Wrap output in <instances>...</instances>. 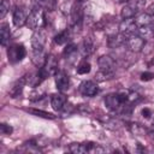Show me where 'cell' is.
<instances>
[{
  "mask_svg": "<svg viewBox=\"0 0 154 154\" xmlns=\"http://www.w3.org/2000/svg\"><path fill=\"white\" fill-rule=\"evenodd\" d=\"M26 19H28V16L25 13V8L23 6H17L13 10V14H12V20L14 26L17 28L23 26L24 24H26Z\"/></svg>",
  "mask_w": 154,
  "mask_h": 154,
  "instance_id": "12",
  "label": "cell"
},
{
  "mask_svg": "<svg viewBox=\"0 0 154 154\" xmlns=\"http://www.w3.org/2000/svg\"><path fill=\"white\" fill-rule=\"evenodd\" d=\"M42 7H41V4L38 2H35V5L32 6L30 13L28 14V19H26V26L31 30H36L38 28V24L42 19Z\"/></svg>",
  "mask_w": 154,
  "mask_h": 154,
  "instance_id": "4",
  "label": "cell"
},
{
  "mask_svg": "<svg viewBox=\"0 0 154 154\" xmlns=\"http://www.w3.org/2000/svg\"><path fill=\"white\" fill-rule=\"evenodd\" d=\"M10 10V1L8 0H1V4H0V18L2 19L7 12Z\"/></svg>",
  "mask_w": 154,
  "mask_h": 154,
  "instance_id": "24",
  "label": "cell"
},
{
  "mask_svg": "<svg viewBox=\"0 0 154 154\" xmlns=\"http://www.w3.org/2000/svg\"><path fill=\"white\" fill-rule=\"evenodd\" d=\"M69 150L73 154H83V153H89L88 143H71L69 147Z\"/></svg>",
  "mask_w": 154,
  "mask_h": 154,
  "instance_id": "19",
  "label": "cell"
},
{
  "mask_svg": "<svg viewBox=\"0 0 154 154\" xmlns=\"http://www.w3.org/2000/svg\"><path fill=\"white\" fill-rule=\"evenodd\" d=\"M144 6H146V0H129L123 6V8L120 11V17L123 19L135 18L138 13L142 12Z\"/></svg>",
  "mask_w": 154,
  "mask_h": 154,
  "instance_id": "2",
  "label": "cell"
},
{
  "mask_svg": "<svg viewBox=\"0 0 154 154\" xmlns=\"http://www.w3.org/2000/svg\"><path fill=\"white\" fill-rule=\"evenodd\" d=\"M118 29H119V32L129 36V35L135 34L137 31L138 26H137V24L135 22V18H125L119 23Z\"/></svg>",
  "mask_w": 154,
  "mask_h": 154,
  "instance_id": "11",
  "label": "cell"
},
{
  "mask_svg": "<svg viewBox=\"0 0 154 154\" xmlns=\"http://www.w3.org/2000/svg\"><path fill=\"white\" fill-rule=\"evenodd\" d=\"M152 25H153V26H154V18H153V23H152Z\"/></svg>",
  "mask_w": 154,
  "mask_h": 154,
  "instance_id": "33",
  "label": "cell"
},
{
  "mask_svg": "<svg viewBox=\"0 0 154 154\" xmlns=\"http://www.w3.org/2000/svg\"><path fill=\"white\" fill-rule=\"evenodd\" d=\"M130 130L135 134V135H141L142 132H144V131H147L143 126H141L140 124H131L130 125Z\"/></svg>",
  "mask_w": 154,
  "mask_h": 154,
  "instance_id": "25",
  "label": "cell"
},
{
  "mask_svg": "<svg viewBox=\"0 0 154 154\" xmlns=\"http://www.w3.org/2000/svg\"><path fill=\"white\" fill-rule=\"evenodd\" d=\"M153 38H154V36H153Z\"/></svg>",
  "mask_w": 154,
  "mask_h": 154,
  "instance_id": "34",
  "label": "cell"
},
{
  "mask_svg": "<svg viewBox=\"0 0 154 154\" xmlns=\"http://www.w3.org/2000/svg\"><path fill=\"white\" fill-rule=\"evenodd\" d=\"M78 91L83 96L91 97V96H95L96 94H99L100 89H99L97 83H95L94 81H83L78 87Z\"/></svg>",
  "mask_w": 154,
  "mask_h": 154,
  "instance_id": "7",
  "label": "cell"
},
{
  "mask_svg": "<svg viewBox=\"0 0 154 154\" xmlns=\"http://www.w3.org/2000/svg\"><path fill=\"white\" fill-rule=\"evenodd\" d=\"M97 64H99L100 71L114 76L116 61H114V59H113L112 57H109V55H101V57L99 58V60H97Z\"/></svg>",
  "mask_w": 154,
  "mask_h": 154,
  "instance_id": "9",
  "label": "cell"
},
{
  "mask_svg": "<svg viewBox=\"0 0 154 154\" xmlns=\"http://www.w3.org/2000/svg\"><path fill=\"white\" fill-rule=\"evenodd\" d=\"M125 45H126V47L129 48V51H131L132 53H140V52L144 48L146 41H144L140 35L132 34V35H129V36H128Z\"/></svg>",
  "mask_w": 154,
  "mask_h": 154,
  "instance_id": "5",
  "label": "cell"
},
{
  "mask_svg": "<svg viewBox=\"0 0 154 154\" xmlns=\"http://www.w3.org/2000/svg\"><path fill=\"white\" fill-rule=\"evenodd\" d=\"M25 55H26V51L22 43H13L7 48V58L8 61L12 64L22 61L25 58Z\"/></svg>",
  "mask_w": 154,
  "mask_h": 154,
  "instance_id": "3",
  "label": "cell"
},
{
  "mask_svg": "<svg viewBox=\"0 0 154 154\" xmlns=\"http://www.w3.org/2000/svg\"><path fill=\"white\" fill-rule=\"evenodd\" d=\"M154 77V73L153 72H143L142 75H141V79L142 81H149V79H152Z\"/></svg>",
  "mask_w": 154,
  "mask_h": 154,
  "instance_id": "27",
  "label": "cell"
},
{
  "mask_svg": "<svg viewBox=\"0 0 154 154\" xmlns=\"http://www.w3.org/2000/svg\"><path fill=\"white\" fill-rule=\"evenodd\" d=\"M45 46H46V31L42 28H37L34 30L31 36V61L41 67L46 60L45 55Z\"/></svg>",
  "mask_w": 154,
  "mask_h": 154,
  "instance_id": "1",
  "label": "cell"
},
{
  "mask_svg": "<svg viewBox=\"0 0 154 154\" xmlns=\"http://www.w3.org/2000/svg\"><path fill=\"white\" fill-rule=\"evenodd\" d=\"M142 114H143V117H146V118H149V117L152 116V112H150V109H148V108H144V109H142Z\"/></svg>",
  "mask_w": 154,
  "mask_h": 154,
  "instance_id": "29",
  "label": "cell"
},
{
  "mask_svg": "<svg viewBox=\"0 0 154 154\" xmlns=\"http://www.w3.org/2000/svg\"><path fill=\"white\" fill-rule=\"evenodd\" d=\"M82 20H83L82 6H81V2L76 1V4L71 8V28L73 30L79 29L82 25Z\"/></svg>",
  "mask_w": 154,
  "mask_h": 154,
  "instance_id": "6",
  "label": "cell"
},
{
  "mask_svg": "<svg viewBox=\"0 0 154 154\" xmlns=\"http://www.w3.org/2000/svg\"><path fill=\"white\" fill-rule=\"evenodd\" d=\"M137 35H140L144 41L153 38L154 36V26L152 24L149 25H143V26H138L137 29Z\"/></svg>",
  "mask_w": 154,
  "mask_h": 154,
  "instance_id": "18",
  "label": "cell"
},
{
  "mask_svg": "<svg viewBox=\"0 0 154 154\" xmlns=\"http://www.w3.org/2000/svg\"><path fill=\"white\" fill-rule=\"evenodd\" d=\"M147 12H148L149 14H152V16H154V2H153L152 5H149V7L147 8Z\"/></svg>",
  "mask_w": 154,
  "mask_h": 154,
  "instance_id": "30",
  "label": "cell"
},
{
  "mask_svg": "<svg viewBox=\"0 0 154 154\" xmlns=\"http://www.w3.org/2000/svg\"><path fill=\"white\" fill-rule=\"evenodd\" d=\"M114 2H117V4H125V2H128L129 0H113Z\"/></svg>",
  "mask_w": 154,
  "mask_h": 154,
  "instance_id": "31",
  "label": "cell"
},
{
  "mask_svg": "<svg viewBox=\"0 0 154 154\" xmlns=\"http://www.w3.org/2000/svg\"><path fill=\"white\" fill-rule=\"evenodd\" d=\"M26 111H28L29 113L36 116V117H41V118H46V119H54V118H55L54 114H52V113H49V112H45V111H42V109L29 108V109H26Z\"/></svg>",
  "mask_w": 154,
  "mask_h": 154,
  "instance_id": "21",
  "label": "cell"
},
{
  "mask_svg": "<svg viewBox=\"0 0 154 154\" xmlns=\"http://www.w3.org/2000/svg\"><path fill=\"white\" fill-rule=\"evenodd\" d=\"M51 105H52L53 109L57 111V112L66 111V108H67V99L61 91L57 93V94H53L51 96Z\"/></svg>",
  "mask_w": 154,
  "mask_h": 154,
  "instance_id": "10",
  "label": "cell"
},
{
  "mask_svg": "<svg viewBox=\"0 0 154 154\" xmlns=\"http://www.w3.org/2000/svg\"><path fill=\"white\" fill-rule=\"evenodd\" d=\"M70 35H71V29H65V30L58 32L54 36V42L57 45H64V43H66L69 41Z\"/></svg>",
  "mask_w": 154,
  "mask_h": 154,
  "instance_id": "20",
  "label": "cell"
},
{
  "mask_svg": "<svg viewBox=\"0 0 154 154\" xmlns=\"http://www.w3.org/2000/svg\"><path fill=\"white\" fill-rule=\"evenodd\" d=\"M0 131H1L2 135H10L12 132V128L10 125L5 124V123H1L0 124Z\"/></svg>",
  "mask_w": 154,
  "mask_h": 154,
  "instance_id": "26",
  "label": "cell"
},
{
  "mask_svg": "<svg viewBox=\"0 0 154 154\" xmlns=\"http://www.w3.org/2000/svg\"><path fill=\"white\" fill-rule=\"evenodd\" d=\"M147 132H148L149 135L154 136V120H153V122H152V124L148 126V129H147Z\"/></svg>",
  "mask_w": 154,
  "mask_h": 154,
  "instance_id": "28",
  "label": "cell"
},
{
  "mask_svg": "<svg viewBox=\"0 0 154 154\" xmlns=\"http://www.w3.org/2000/svg\"><path fill=\"white\" fill-rule=\"evenodd\" d=\"M126 38H128V36L124 35V34H122V32L114 34V35H111V36L108 37L107 45H108V47H111V48H118V47L125 45Z\"/></svg>",
  "mask_w": 154,
  "mask_h": 154,
  "instance_id": "13",
  "label": "cell"
},
{
  "mask_svg": "<svg viewBox=\"0 0 154 154\" xmlns=\"http://www.w3.org/2000/svg\"><path fill=\"white\" fill-rule=\"evenodd\" d=\"M54 79H55L57 89L59 91L64 93L70 88V77L64 70H58L54 73Z\"/></svg>",
  "mask_w": 154,
  "mask_h": 154,
  "instance_id": "8",
  "label": "cell"
},
{
  "mask_svg": "<svg viewBox=\"0 0 154 154\" xmlns=\"http://www.w3.org/2000/svg\"><path fill=\"white\" fill-rule=\"evenodd\" d=\"M90 72V64L88 61H82L78 66H77V73L79 75H85V73H89Z\"/></svg>",
  "mask_w": 154,
  "mask_h": 154,
  "instance_id": "23",
  "label": "cell"
},
{
  "mask_svg": "<svg viewBox=\"0 0 154 154\" xmlns=\"http://www.w3.org/2000/svg\"><path fill=\"white\" fill-rule=\"evenodd\" d=\"M94 51H95V42H94L93 37H90V36L84 37V40H83V42L81 45V53H82V55L83 57H88Z\"/></svg>",
  "mask_w": 154,
  "mask_h": 154,
  "instance_id": "14",
  "label": "cell"
},
{
  "mask_svg": "<svg viewBox=\"0 0 154 154\" xmlns=\"http://www.w3.org/2000/svg\"><path fill=\"white\" fill-rule=\"evenodd\" d=\"M77 1H78V2H81V4H83V2H85L87 0H77Z\"/></svg>",
  "mask_w": 154,
  "mask_h": 154,
  "instance_id": "32",
  "label": "cell"
},
{
  "mask_svg": "<svg viewBox=\"0 0 154 154\" xmlns=\"http://www.w3.org/2000/svg\"><path fill=\"white\" fill-rule=\"evenodd\" d=\"M153 18L154 16L149 14L148 12H141L135 17V22L137 24V26H143V25H149L153 23Z\"/></svg>",
  "mask_w": 154,
  "mask_h": 154,
  "instance_id": "17",
  "label": "cell"
},
{
  "mask_svg": "<svg viewBox=\"0 0 154 154\" xmlns=\"http://www.w3.org/2000/svg\"><path fill=\"white\" fill-rule=\"evenodd\" d=\"M11 38V31L7 23H2L0 25V43L2 47H6Z\"/></svg>",
  "mask_w": 154,
  "mask_h": 154,
  "instance_id": "15",
  "label": "cell"
},
{
  "mask_svg": "<svg viewBox=\"0 0 154 154\" xmlns=\"http://www.w3.org/2000/svg\"><path fill=\"white\" fill-rule=\"evenodd\" d=\"M76 53H77V46L75 43H69L64 49V55L66 57V59H70V58L75 57Z\"/></svg>",
  "mask_w": 154,
  "mask_h": 154,
  "instance_id": "22",
  "label": "cell"
},
{
  "mask_svg": "<svg viewBox=\"0 0 154 154\" xmlns=\"http://www.w3.org/2000/svg\"><path fill=\"white\" fill-rule=\"evenodd\" d=\"M25 83H26V78H25V77H22L20 79H18V81L11 87V89H10V91H8L10 96H11V97H17V96H19L20 93H22V90H23V88H24V85H25Z\"/></svg>",
  "mask_w": 154,
  "mask_h": 154,
  "instance_id": "16",
  "label": "cell"
}]
</instances>
